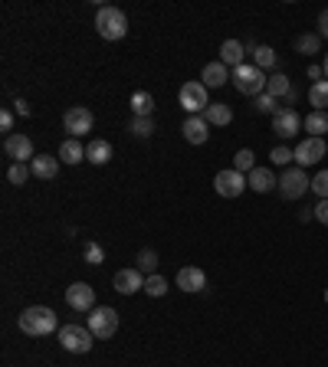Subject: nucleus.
<instances>
[{
    "label": "nucleus",
    "instance_id": "obj_1",
    "mask_svg": "<svg viewBox=\"0 0 328 367\" xmlns=\"http://www.w3.org/2000/svg\"><path fill=\"white\" fill-rule=\"evenodd\" d=\"M20 332L30 334V338H46V334L60 332V322H56V312L46 305H33V308H23L17 318Z\"/></svg>",
    "mask_w": 328,
    "mask_h": 367
},
{
    "label": "nucleus",
    "instance_id": "obj_2",
    "mask_svg": "<svg viewBox=\"0 0 328 367\" xmlns=\"http://www.w3.org/2000/svg\"><path fill=\"white\" fill-rule=\"evenodd\" d=\"M95 30H99V36L109 40V43L125 40V33H129V17H125V10L99 7V13H95Z\"/></svg>",
    "mask_w": 328,
    "mask_h": 367
},
{
    "label": "nucleus",
    "instance_id": "obj_3",
    "mask_svg": "<svg viewBox=\"0 0 328 367\" xmlns=\"http://www.w3.org/2000/svg\"><path fill=\"white\" fill-rule=\"evenodd\" d=\"M266 82L269 79L263 76V69H256L253 62H243L240 69H234V86L240 95H253V99H259V95L266 92Z\"/></svg>",
    "mask_w": 328,
    "mask_h": 367
},
{
    "label": "nucleus",
    "instance_id": "obj_4",
    "mask_svg": "<svg viewBox=\"0 0 328 367\" xmlns=\"http://www.w3.org/2000/svg\"><path fill=\"white\" fill-rule=\"evenodd\" d=\"M56 334H60L62 351H70V354H89L95 344V334L89 332L86 324H62Z\"/></svg>",
    "mask_w": 328,
    "mask_h": 367
},
{
    "label": "nucleus",
    "instance_id": "obj_5",
    "mask_svg": "<svg viewBox=\"0 0 328 367\" xmlns=\"http://www.w3.org/2000/svg\"><path fill=\"white\" fill-rule=\"evenodd\" d=\"M86 328L99 338V341H105V338H112L115 332H119V312H115L112 305H99L89 312L86 318Z\"/></svg>",
    "mask_w": 328,
    "mask_h": 367
},
{
    "label": "nucleus",
    "instance_id": "obj_6",
    "mask_svg": "<svg viewBox=\"0 0 328 367\" xmlns=\"http://www.w3.org/2000/svg\"><path fill=\"white\" fill-rule=\"evenodd\" d=\"M276 190L283 194V200H299L302 194H309L312 190V180H309V174H305L302 168H285Z\"/></svg>",
    "mask_w": 328,
    "mask_h": 367
},
{
    "label": "nucleus",
    "instance_id": "obj_7",
    "mask_svg": "<svg viewBox=\"0 0 328 367\" xmlns=\"http://www.w3.org/2000/svg\"><path fill=\"white\" fill-rule=\"evenodd\" d=\"M210 89L204 86V82H184L181 86V109L187 111V115H204V111L210 109V99H207Z\"/></svg>",
    "mask_w": 328,
    "mask_h": 367
},
{
    "label": "nucleus",
    "instance_id": "obj_8",
    "mask_svg": "<svg viewBox=\"0 0 328 367\" xmlns=\"http://www.w3.org/2000/svg\"><path fill=\"white\" fill-rule=\"evenodd\" d=\"M246 187H250V184H246V174H240L236 168H226V171H220L214 177V190L220 197H226V200H236Z\"/></svg>",
    "mask_w": 328,
    "mask_h": 367
},
{
    "label": "nucleus",
    "instance_id": "obj_9",
    "mask_svg": "<svg viewBox=\"0 0 328 367\" xmlns=\"http://www.w3.org/2000/svg\"><path fill=\"white\" fill-rule=\"evenodd\" d=\"M293 151H295V164L305 171V168H312V164H319L322 158H325L328 145H325V138H302Z\"/></svg>",
    "mask_w": 328,
    "mask_h": 367
},
{
    "label": "nucleus",
    "instance_id": "obj_10",
    "mask_svg": "<svg viewBox=\"0 0 328 367\" xmlns=\"http://www.w3.org/2000/svg\"><path fill=\"white\" fill-rule=\"evenodd\" d=\"M95 125V115L86 109V105H72L66 115H62V128L70 131V138H79V135H89Z\"/></svg>",
    "mask_w": 328,
    "mask_h": 367
},
{
    "label": "nucleus",
    "instance_id": "obj_11",
    "mask_svg": "<svg viewBox=\"0 0 328 367\" xmlns=\"http://www.w3.org/2000/svg\"><path fill=\"white\" fill-rule=\"evenodd\" d=\"M273 131H276L279 138H295L299 131H302V115L293 109V105H285V109H279L276 115H273Z\"/></svg>",
    "mask_w": 328,
    "mask_h": 367
},
{
    "label": "nucleus",
    "instance_id": "obj_12",
    "mask_svg": "<svg viewBox=\"0 0 328 367\" xmlns=\"http://www.w3.org/2000/svg\"><path fill=\"white\" fill-rule=\"evenodd\" d=\"M66 305L72 312H92L95 308V289L89 282H72L70 289H66Z\"/></svg>",
    "mask_w": 328,
    "mask_h": 367
},
{
    "label": "nucleus",
    "instance_id": "obj_13",
    "mask_svg": "<svg viewBox=\"0 0 328 367\" xmlns=\"http://www.w3.org/2000/svg\"><path fill=\"white\" fill-rule=\"evenodd\" d=\"M4 154L7 158H13V164H26V161H33L36 154H33V141L26 135H7L4 138Z\"/></svg>",
    "mask_w": 328,
    "mask_h": 367
},
{
    "label": "nucleus",
    "instance_id": "obj_14",
    "mask_svg": "<svg viewBox=\"0 0 328 367\" xmlns=\"http://www.w3.org/2000/svg\"><path fill=\"white\" fill-rule=\"evenodd\" d=\"M177 289L181 292H204L207 289V273L200 269V265H184V269H177Z\"/></svg>",
    "mask_w": 328,
    "mask_h": 367
},
{
    "label": "nucleus",
    "instance_id": "obj_15",
    "mask_svg": "<svg viewBox=\"0 0 328 367\" xmlns=\"http://www.w3.org/2000/svg\"><path fill=\"white\" fill-rule=\"evenodd\" d=\"M112 285L119 295H135V292H145V275H141L138 269H119Z\"/></svg>",
    "mask_w": 328,
    "mask_h": 367
},
{
    "label": "nucleus",
    "instance_id": "obj_16",
    "mask_svg": "<svg viewBox=\"0 0 328 367\" xmlns=\"http://www.w3.org/2000/svg\"><path fill=\"white\" fill-rule=\"evenodd\" d=\"M181 131H184V138H187L190 145H207V138H210V125H207L204 115H187Z\"/></svg>",
    "mask_w": 328,
    "mask_h": 367
},
{
    "label": "nucleus",
    "instance_id": "obj_17",
    "mask_svg": "<svg viewBox=\"0 0 328 367\" xmlns=\"http://www.w3.org/2000/svg\"><path fill=\"white\" fill-rule=\"evenodd\" d=\"M246 184H250V190H256V194H269V190L279 187V177L269 168H253L250 174H246Z\"/></svg>",
    "mask_w": 328,
    "mask_h": 367
},
{
    "label": "nucleus",
    "instance_id": "obj_18",
    "mask_svg": "<svg viewBox=\"0 0 328 367\" xmlns=\"http://www.w3.org/2000/svg\"><path fill=\"white\" fill-rule=\"evenodd\" d=\"M243 60H246V46H243L240 40H224V43H220V62H224L226 69H240Z\"/></svg>",
    "mask_w": 328,
    "mask_h": 367
},
{
    "label": "nucleus",
    "instance_id": "obj_19",
    "mask_svg": "<svg viewBox=\"0 0 328 367\" xmlns=\"http://www.w3.org/2000/svg\"><path fill=\"white\" fill-rule=\"evenodd\" d=\"M30 171H33V177H40V180H53L56 174H60V158H50V154H36L33 161H30Z\"/></svg>",
    "mask_w": 328,
    "mask_h": 367
},
{
    "label": "nucleus",
    "instance_id": "obj_20",
    "mask_svg": "<svg viewBox=\"0 0 328 367\" xmlns=\"http://www.w3.org/2000/svg\"><path fill=\"white\" fill-rule=\"evenodd\" d=\"M200 79H204V86H207V89H224L226 79H230V69H226L220 60L207 62V66H204V72H200Z\"/></svg>",
    "mask_w": 328,
    "mask_h": 367
},
{
    "label": "nucleus",
    "instance_id": "obj_21",
    "mask_svg": "<svg viewBox=\"0 0 328 367\" xmlns=\"http://www.w3.org/2000/svg\"><path fill=\"white\" fill-rule=\"evenodd\" d=\"M56 158H60L62 164H72V168H76V164L86 161V148L79 145L76 138H66V141L60 145V154H56Z\"/></svg>",
    "mask_w": 328,
    "mask_h": 367
},
{
    "label": "nucleus",
    "instance_id": "obj_22",
    "mask_svg": "<svg viewBox=\"0 0 328 367\" xmlns=\"http://www.w3.org/2000/svg\"><path fill=\"white\" fill-rule=\"evenodd\" d=\"M86 161H92L95 168H102V164L112 161V145L105 141V138H95L92 145L86 148Z\"/></svg>",
    "mask_w": 328,
    "mask_h": 367
},
{
    "label": "nucleus",
    "instance_id": "obj_23",
    "mask_svg": "<svg viewBox=\"0 0 328 367\" xmlns=\"http://www.w3.org/2000/svg\"><path fill=\"white\" fill-rule=\"evenodd\" d=\"M204 119H207V125L224 128V125H230V121H234V109H230L226 102H210V109L204 111Z\"/></svg>",
    "mask_w": 328,
    "mask_h": 367
},
{
    "label": "nucleus",
    "instance_id": "obj_24",
    "mask_svg": "<svg viewBox=\"0 0 328 367\" xmlns=\"http://www.w3.org/2000/svg\"><path fill=\"white\" fill-rule=\"evenodd\" d=\"M302 128L309 131V138H325L328 135V111H309L302 119Z\"/></svg>",
    "mask_w": 328,
    "mask_h": 367
},
{
    "label": "nucleus",
    "instance_id": "obj_25",
    "mask_svg": "<svg viewBox=\"0 0 328 367\" xmlns=\"http://www.w3.org/2000/svg\"><path fill=\"white\" fill-rule=\"evenodd\" d=\"M131 111H135V119H151V111H155V99H151V92L138 89V92L131 95Z\"/></svg>",
    "mask_w": 328,
    "mask_h": 367
},
{
    "label": "nucleus",
    "instance_id": "obj_26",
    "mask_svg": "<svg viewBox=\"0 0 328 367\" xmlns=\"http://www.w3.org/2000/svg\"><path fill=\"white\" fill-rule=\"evenodd\" d=\"M246 53L253 56V66L256 69H273L276 66V50H273V46H246Z\"/></svg>",
    "mask_w": 328,
    "mask_h": 367
},
{
    "label": "nucleus",
    "instance_id": "obj_27",
    "mask_svg": "<svg viewBox=\"0 0 328 367\" xmlns=\"http://www.w3.org/2000/svg\"><path fill=\"white\" fill-rule=\"evenodd\" d=\"M309 105H315V111H325L328 109V79L312 82V86H309Z\"/></svg>",
    "mask_w": 328,
    "mask_h": 367
},
{
    "label": "nucleus",
    "instance_id": "obj_28",
    "mask_svg": "<svg viewBox=\"0 0 328 367\" xmlns=\"http://www.w3.org/2000/svg\"><path fill=\"white\" fill-rule=\"evenodd\" d=\"M293 92V86H289V79L283 76V72H276V76H269L266 82V95H273V99H283V95Z\"/></svg>",
    "mask_w": 328,
    "mask_h": 367
},
{
    "label": "nucleus",
    "instance_id": "obj_29",
    "mask_svg": "<svg viewBox=\"0 0 328 367\" xmlns=\"http://www.w3.org/2000/svg\"><path fill=\"white\" fill-rule=\"evenodd\" d=\"M135 263H138L135 269H138L141 275H155V269H158V253H155V249H141Z\"/></svg>",
    "mask_w": 328,
    "mask_h": 367
},
{
    "label": "nucleus",
    "instance_id": "obj_30",
    "mask_svg": "<svg viewBox=\"0 0 328 367\" xmlns=\"http://www.w3.org/2000/svg\"><path fill=\"white\" fill-rule=\"evenodd\" d=\"M234 168H236L240 174H250L253 168H256V154H253L250 148H240V151L234 154Z\"/></svg>",
    "mask_w": 328,
    "mask_h": 367
},
{
    "label": "nucleus",
    "instance_id": "obj_31",
    "mask_svg": "<svg viewBox=\"0 0 328 367\" xmlns=\"http://www.w3.org/2000/svg\"><path fill=\"white\" fill-rule=\"evenodd\" d=\"M145 292L151 295V299H161V295H168V279L164 275H145Z\"/></svg>",
    "mask_w": 328,
    "mask_h": 367
},
{
    "label": "nucleus",
    "instance_id": "obj_32",
    "mask_svg": "<svg viewBox=\"0 0 328 367\" xmlns=\"http://www.w3.org/2000/svg\"><path fill=\"white\" fill-rule=\"evenodd\" d=\"M319 46H322V36L319 33H302L299 40H295V50L305 53V56H315V53H319Z\"/></svg>",
    "mask_w": 328,
    "mask_h": 367
},
{
    "label": "nucleus",
    "instance_id": "obj_33",
    "mask_svg": "<svg viewBox=\"0 0 328 367\" xmlns=\"http://www.w3.org/2000/svg\"><path fill=\"white\" fill-rule=\"evenodd\" d=\"M129 131L135 138H151V135H155V119H131L129 121Z\"/></svg>",
    "mask_w": 328,
    "mask_h": 367
},
{
    "label": "nucleus",
    "instance_id": "obj_34",
    "mask_svg": "<svg viewBox=\"0 0 328 367\" xmlns=\"http://www.w3.org/2000/svg\"><path fill=\"white\" fill-rule=\"evenodd\" d=\"M30 174H33V171H30L26 164H10V168H7V180L13 184V187H23Z\"/></svg>",
    "mask_w": 328,
    "mask_h": 367
},
{
    "label": "nucleus",
    "instance_id": "obj_35",
    "mask_svg": "<svg viewBox=\"0 0 328 367\" xmlns=\"http://www.w3.org/2000/svg\"><path fill=\"white\" fill-rule=\"evenodd\" d=\"M269 161L285 171V164L295 161V151H293V148H285V145H279V148H273V151H269Z\"/></svg>",
    "mask_w": 328,
    "mask_h": 367
},
{
    "label": "nucleus",
    "instance_id": "obj_36",
    "mask_svg": "<svg viewBox=\"0 0 328 367\" xmlns=\"http://www.w3.org/2000/svg\"><path fill=\"white\" fill-rule=\"evenodd\" d=\"M82 256H86V263H89V265H102L105 249L99 246V243H86V249H82Z\"/></svg>",
    "mask_w": 328,
    "mask_h": 367
},
{
    "label": "nucleus",
    "instance_id": "obj_37",
    "mask_svg": "<svg viewBox=\"0 0 328 367\" xmlns=\"http://www.w3.org/2000/svg\"><path fill=\"white\" fill-rule=\"evenodd\" d=\"M256 111H263V115H276L279 111V99H273V95H259L256 99Z\"/></svg>",
    "mask_w": 328,
    "mask_h": 367
},
{
    "label": "nucleus",
    "instance_id": "obj_38",
    "mask_svg": "<svg viewBox=\"0 0 328 367\" xmlns=\"http://www.w3.org/2000/svg\"><path fill=\"white\" fill-rule=\"evenodd\" d=\"M312 190L319 194V200H328V168H325V171H319L315 177H312Z\"/></svg>",
    "mask_w": 328,
    "mask_h": 367
},
{
    "label": "nucleus",
    "instance_id": "obj_39",
    "mask_svg": "<svg viewBox=\"0 0 328 367\" xmlns=\"http://www.w3.org/2000/svg\"><path fill=\"white\" fill-rule=\"evenodd\" d=\"M13 115H17L13 109H4V111H0V131H7V135H17V131H13Z\"/></svg>",
    "mask_w": 328,
    "mask_h": 367
},
{
    "label": "nucleus",
    "instance_id": "obj_40",
    "mask_svg": "<svg viewBox=\"0 0 328 367\" xmlns=\"http://www.w3.org/2000/svg\"><path fill=\"white\" fill-rule=\"evenodd\" d=\"M312 217L328 226V200H319V204H315V210H312Z\"/></svg>",
    "mask_w": 328,
    "mask_h": 367
},
{
    "label": "nucleus",
    "instance_id": "obj_41",
    "mask_svg": "<svg viewBox=\"0 0 328 367\" xmlns=\"http://www.w3.org/2000/svg\"><path fill=\"white\" fill-rule=\"evenodd\" d=\"M13 111H17L20 119H30V115H33V109H30V102H23V99H17V102H13Z\"/></svg>",
    "mask_w": 328,
    "mask_h": 367
},
{
    "label": "nucleus",
    "instance_id": "obj_42",
    "mask_svg": "<svg viewBox=\"0 0 328 367\" xmlns=\"http://www.w3.org/2000/svg\"><path fill=\"white\" fill-rule=\"evenodd\" d=\"M319 36H325L328 40V7L319 13Z\"/></svg>",
    "mask_w": 328,
    "mask_h": 367
},
{
    "label": "nucleus",
    "instance_id": "obj_43",
    "mask_svg": "<svg viewBox=\"0 0 328 367\" xmlns=\"http://www.w3.org/2000/svg\"><path fill=\"white\" fill-rule=\"evenodd\" d=\"M305 76H309V79H315V82H322V76H325V69H322V66H315V62H312V66L305 69Z\"/></svg>",
    "mask_w": 328,
    "mask_h": 367
},
{
    "label": "nucleus",
    "instance_id": "obj_44",
    "mask_svg": "<svg viewBox=\"0 0 328 367\" xmlns=\"http://www.w3.org/2000/svg\"><path fill=\"white\" fill-rule=\"evenodd\" d=\"M322 69H325V76H328V53H325V60H322Z\"/></svg>",
    "mask_w": 328,
    "mask_h": 367
},
{
    "label": "nucleus",
    "instance_id": "obj_45",
    "mask_svg": "<svg viewBox=\"0 0 328 367\" xmlns=\"http://www.w3.org/2000/svg\"><path fill=\"white\" fill-rule=\"evenodd\" d=\"M325 302H328V292H325Z\"/></svg>",
    "mask_w": 328,
    "mask_h": 367
}]
</instances>
